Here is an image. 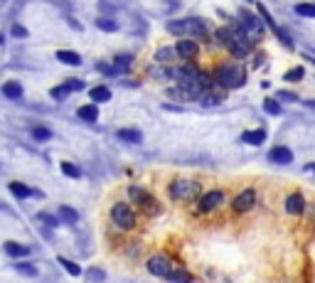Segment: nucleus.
I'll list each match as a JSON object with an SVG mask.
<instances>
[{
  "instance_id": "14",
  "label": "nucleus",
  "mask_w": 315,
  "mask_h": 283,
  "mask_svg": "<svg viewBox=\"0 0 315 283\" xmlns=\"http://www.w3.org/2000/svg\"><path fill=\"white\" fill-rule=\"evenodd\" d=\"M5 254H8V256H15V258H23V256L30 254V246L18 244V241H5Z\"/></svg>"
},
{
  "instance_id": "27",
  "label": "nucleus",
  "mask_w": 315,
  "mask_h": 283,
  "mask_svg": "<svg viewBox=\"0 0 315 283\" xmlns=\"http://www.w3.org/2000/svg\"><path fill=\"white\" fill-rule=\"evenodd\" d=\"M175 54H178L175 50H170V47H163V50H158V52H155V59H160V62H170Z\"/></svg>"
},
{
  "instance_id": "22",
  "label": "nucleus",
  "mask_w": 315,
  "mask_h": 283,
  "mask_svg": "<svg viewBox=\"0 0 315 283\" xmlns=\"http://www.w3.org/2000/svg\"><path fill=\"white\" fill-rule=\"evenodd\" d=\"M59 217H62V222H67V224H74V222L79 219V214H77L72 207H59Z\"/></svg>"
},
{
  "instance_id": "16",
  "label": "nucleus",
  "mask_w": 315,
  "mask_h": 283,
  "mask_svg": "<svg viewBox=\"0 0 315 283\" xmlns=\"http://www.w3.org/2000/svg\"><path fill=\"white\" fill-rule=\"evenodd\" d=\"M57 59L64 62V64H69V67H79L81 64V57L77 52H72V50H59L57 52Z\"/></svg>"
},
{
  "instance_id": "24",
  "label": "nucleus",
  "mask_w": 315,
  "mask_h": 283,
  "mask_svg": "<svg viewBox=\"0 0 315 283\" xmlns=\"http://www.w3.org/2000/svg\"><path fill=\"white\" fill-rule=\"evenodd\" d=\"M62 173H64L67 178H81V170H79L74 163H69V160L62 163Z\"/></svg>"
},
{
  "instance_id": "1",
  "label": "nucleus",
  "mask_w": 315,
  "mask_h": 283,
  "mask_svg": "<svg viewBox=\"0 0 315 283\" xmlns=\"http://www.w3.org/2000/svg\"><path fill=\"white\" fill-rule=\"evenodd\" d=\"M214 81H217L219 86H224V89H234V86L244 84V69L236 67V64H224V67L217 69Z\"/></svg>"
},
{
  "instance_id": "29",
  "label": "nucleus",
  "mask_w": 315,
  "mask_h": 283,
  "mask_svg": "<svg viewBox=\"0 0 315 283\" xmlns=\"http://www.w3.org/2000/svg\"><path fill=\"white\" fill-rule=\"evenodd\" d=\"M96 27L99 30H106V32H116V23L113 20H106V18H99L96 20Z\"/></svg>"
},
{
  "instance_id": "8",
  "label": "nucleus",
  "mask_w": 315,
  "mask_h": 283,
  "mask_svg": "<svg viewBox=\"0 0 315 283\" xmlns=\"http://www.w3.org/2000/svg\"><path fill=\"white\" fill-rule=\"evenodd\" d=\"M222 200H224V192H222V190H210V192L202 195V200H200V212H214V209L222 205Z\"/></svg>"
},
{
  "instance_id": "26",
  "label": "nucleus",
  "mask_w": 315,
  "mask_h": 283,
  "mask_svg": "<svg viewBox=\"0 0 315 283\" xmlns=\"http://www.w3.org/2000/svg\"><path fill=\"white\" fill-rule=\"evenodd\" d=\"M59 263L72 273V276H79L81 273V268H79V263H74V261H69V258H64V256H59Z\"/></svg>"
},
{
  "instance_id": "39",
  "label": "nucleus",
  "mask_w": 315,
  "mask_h": 283,
  "mask_svg": "<svg viewBox=\"0 0 315 283\" xmlns=\"http://www.w3.org/2000/svg\"><path fill=\"white\" fill-rule=\"evenodd\" d=\"M305 170H308V173H315V163H308V165H305Z\"/></svg>"
},
{
  "instance_id": "32",
  "label": "nucleus",
  "mask_w": 315,
  "mask_h": 283,
  "mask_svg": "<svg viewBox=\"0 0 315 283\" xmlns=\"http://www.w3.org/2000/svg\"><path fill=\"white\" fill-rule=\"evenodd\" d=\"M15 268H18L23 276H37V268H35L32 263H18Z\"/></svg>"
},
{
  "instance_id": "23",
  "label": "nucleus",
  "mask_w": 315,
  "mask_h": 283,
  "mask_svg": "<svg viewBox=\"0 0 315 283\" xmlns=\"http://www.w3.org/2000/svg\"><path fill=\"white\" fill-rule=\"evenodd\" d=\"M168 278H170V281H175V283H192V276H190L187 271H183V268L173 271V273H170Z\"/></svg>"
},
{
  "instance_id": "11",
  "label": "nucleus",
  "mask_w": 315,
  "mask_h": 283,
  "mask_svg": "<svg viewBox=\"0 0 315 283\" xmlns=\"http://www.w3.org/2000/svg\"><path fill=\"white\" fill-rule=\"evenodd\" d=\"M175 52H178L180 57H185V59H192V57L200 52V47H197V42H192V40H180V42L175 45Z\"/></svg>"
},
{
  "instance_id": "37",
  "label": "nucleus",
  "mask_w": 315,
  "mask_h": 283,
  "mask_svg": "<svg viewBox=\"0 0 315 283\" xmlns=\"http://www.w3.org/2000/svg\"><path fill=\"white\" fill-rule=\"evenodd\" d=\"M40 219H42V222H47L50 227H57V219H54V217H50V214H40Z\"/></svg>"
},
{
  "instance_id": "19",
  "label": "nucleus",
  "mask_w": 315,
  "mask_h": 283,
  "mask_svg": "<svg viewBox=\"0 0 315 283\" xmlns=\"http://www.w3.org/2000/svg\"><path fill=\"white\" fill-rule=\"evenodd\" d=\"M77 113H79V118H81V121H86V123H94V121L99 118V108H96V106H91V103H89V106H81Z\"/></svg>"
},
{
  "instance_id": "12",
  "label": "nucleus",
  "mask_w": 315,
  "mask_h": 283,
  "mask_svg": "<svg viewBox=\"0 0 315 283\" xmlns=\"http://www.w3.org/2000/svg\"><path fill=\"white\" fill-rule=\"evenodd\" d=\"M303 209H305V200H303V195H300V192L288 195V200H286V212H288V214H300Z\"/></svg>"
},
{
  "instance_id": "10",
  "label": "nucleus",
  "mask_w": 315,
  "mask_h": 283,
  "mask_svg": "<svg viewBox=\"0 0 315 283\" xmlns=\"http://www.w3.org/2000/svg\"><path fill=\"white\" fill-rule=\"evenodd\" d=\"M268 160L276 163V165H288V163H293V153H290L288 148H283V146H276V148L268 153Z\"/></svg>"
},
{
  "instance_id": "21",
  "label": "nucleus",
  "mask_w": 315,
  "mask_h": 283,
  "mask_svg": "<svg viewBox=\"0 0 315 283\" xmlns=\"http://www.w3.org/2000/svg\"><path fill=\"white\" fill-rule=\"evenodd\" d=\"M131 62H133V57H128V54H121V57H116V62H113V72H116V74H123V72H128Z\"/></svg>"
},
{
  "instance_id": "3",
  "label": "nucleus",
  "mask_w": 315,
  "mask_h": 283,
  "mask_svg": "<svg viewBox=\"0 0 315 283\" xmlns=\"http://www.w3.org/2000/svg\"><path fill=\"white\" fill-rule=\"evenodd\" d=\"M197 190H200V185H197L195 180L178 178V180H173V182H170V195H173V200H178V202L195 200V197H197Z\"/></svg>"
},
{
  "instance_id": "35",
  "label": "nucleus",
  "mask_w": 315,
  "mask_h": 283,
  "mask_svg": "<svg viewBox=\"0 0 315 283\" xmlns=\"http://www.w3.org/2000/svg\"><path fill=\"white\" fill-rule=\"evenodd\" d=\"M13 35H15V37H27V30H25L23 25H15V27H13Z\"/></svg>"
},
{
  "instance_id": "13",
  "label": "nucleus",
  "mask_w": 315,
  "mask_h": 283,
  "mask_svg": "<svg viewBox=\"0 0 315 283\" xmlns=\"http://www.w3.org/2000/svg\"><path fill=\"white\" fill-rule=\"evenodd\" d=\"M10 192H13L15 197H20V200H27V197H42V192L30 190V187L23 185V182H10Z\"/></svg>"
},
{
  "instance_id": "15",
  "label": "nucleus",
  "mask_w": 315,
  "mask_h": 283,
  "mask_svg": "<svg viewBox=\"0 0 315 283\" xmlns=\"http://www.w3.org/2000/svg\"><path fill=\"white\" fill-rule=\"evenodd\" d=\"M241 140H244V143H249V146H261L263 140H266V130H261V128L246 130V133L241 135Z\"/></svg>"
},
{
  "instance_id": "34",
  "label": "nucleus",
  "mask_w": 315,
  "mask_h": 283,
  "mask_svg": "<svg viewBox=\"0 0 315 283\" xmlns=\"http://www.w3.org/2000/svg\"><path fill=\"white\" fill-rule=\"evenodd\" d=\"M67 86H69V91H81V89H84V81H81V79H69Z\"/></svg>"
},
{
  "instance_id": "20",
  "label": "nucleus",
  "mask_w": 315,
  "mask_h": 283,
  "mask_svg": "<svg viewBox=\"0 0 315 283\" xmlns=\"http://www.w3.org/2000/svg\"><path fill=\"white\" fill-rule=\"evenodd\" d=\"M89 94H91V99H94L96 103H104V101H108V99H111V91H108V86H94Z\"/></svg>"
},
{
  "instance_id": "5",
  "label": "nucleus",
  "mask_w": 315,
  "mask_h": 283,
  "mask_svg": "<svg viewBox=\"0 0 315 283\" xmlns=\"http://www.w3.org/2000/svg\"><path fill=\"white\" fill-rule=\"evenodd\" d=\"M148 271H150L153 276H163V278H168V276L173 273V263H170L168 256L155 254V256L148 258Z\"/></svg>"
},
{
  "instance_id": "25",
  "label": "nucleus",
  "mask_w": 315,
  "mask_h": 283,
  "mask_svg": "<svg viewBox=\"0 0 315 283\" xmlns=\"http://www.w3.org/2000/svg\"><path fill=\"white\" fill-rule=\"evenodd\" d=\"M295 13L303 15V18H315V5H310V3H298V5H295Z\"/></svg>"
},
{
  "instance_id": "9",
  "label": "nucleus",
  "mask_w": 315,
  "mask_h": 283,
  "mask_svg": "<svg viewBox=\"0 0 315 283\" xmlns=\"http://www.w3.org/2000/svg\"><path fill=\"white\" fill-rule=\"evenodd\" d=\"M128 195H131V200H133L138 207H143V209H153V207L158 205V202L153 200V195H148L143 187H131Z\"/></svg>"
},
{
  "instance_id": "38",
  "label": "nucleus",
  "mask_w": 315,
  "mask_h": 283,
  "mask_svg": "<svg viewBox=\"0 0 315 283\" xmlns=\"http://www.w3.org/2000/svg\"><path fill=\"white\" fill-rule=\"evenodd\" d=\"M276 32H278V37H281V42H283V45H290V37L286 35V30H276Z\"/></svg>"
},
{
  "instance_id": "17",
  "label": "nucleus",
  "mask_w": 315,
  "mask_h": 283,
  "mask_svg": "<svg viewBox=\"0 0 315 283\" xmlns=\"http://www.w3.org/2000/svg\"><path fill=\"white\" fill-rule=\"evenodd\" d=\"M3 94L8 99H20L23 96V84L20 81H5L3 84Z\"/></svg>"
},
{
  "instance_id": "36",
  "label": "nucleus",
  "mask_w": 315,
  "mask_h": 283,
  "mask_svg": "<svg viewBox=\"0 0 315 283\" xmlns=\"http://www.w3.org/2000/svg\"><path fill=\"white\" fill-rule=\"evenodd\" d=\"M276 96H278L281 101H295V94H288V91H278Z\"/></svg>"
},
{
  "instance_id": "4",
  "label": "nucleus",
  "mask_w": 315,
  "mask_h": 283,
  "mask_svg": "<svg viewBox=\"0 0 315 283\" xmlns=\"http://www.w3.org/2000/svg\"><path fill=\"white\" fill-rule=\"evenodd\" d=\"M111 219H113V224L118 229H126V232L135 227V212L128 205H123V202H118V205L111 207Z\"/></svg>"
},
{
  "instance_id": "33",
  "label": "nucleus",
  "mask_w": 315,
  "mask_h": 283,
  "mask_svg": "<svg viewBox=\"0 0 315 283\" xmlns=\"http://www.w3.org/2000/svg\"><path fill=\"white\" fill-rule=\"evenodd\" d=\"M286 79H288V81H298V79H303V69H300V67H298V69H290V72L286 74Z\"/></svg>"
},
{
  "instance_id": "6",
  "label": "nucleus",
  "mask_w": 315,
  "mask_h": 283,
  "mask_svg": "<svg viewBox=\"0 0 315 283\" xmlns=\"http://www.w3.org/2000/svg\"><path fill=\"white\" fill-rule=\"evenodd\" d=\"M239 20H241V27L246 30L249 42H254L259 37V32H261V20L256 15H251L249 10H239Z\"/></svg>"
},
{
  "instance_id": "31",
  "label": "nucleus",
  "mask_w": 315,
  "mask_h": 283,
  "mask_svg": "<svg viewBox=\"0 0 315 283\" xmlns=\"http://www.w3.org/2000/svg\"><path fill=\"white\" fill-rule=\"evenodd\" d=\"M263 108H266L268 113H273V116L281 113V103H278L276 99H266V101H263Z\"/></svg>"
},
{
  "instance_id": "30",
  "label": "nucleus",
  "mask_w": 315,
  "mask_h": 283,
  "mask_svg": "<svg viewBox=\"0 0 315 283\" xmlns=\"http://www.w3.org/2000/svg\"><path fill=\"white\" fill-rule=\"evenodd\" d=\"M67 96H69V86H67V84H62V86H54V89H52V99L62 101V99H67Z\"/></svg>"
},
{
  "instance_id": "2",
  "label": "nucleus",
  "mask_w": 315,
  "mask_h": 283,
  "mask_svg": "<svg viewBox=\"0 0 315 283\" xmlns=\"http://www.w3.org/2000/svg\"><path fill=\"white\" fill-rule=\"evenodd\" d=\"M168 32L170 35H205L207 27H205L202 20L187 18V20H173V23H168Z\"/></svg>"
},
{
  "instance_id": "28",
  "label": "nucleus",
  "mask_w": 315,
  "mask_h": 283,
  "mask_svg": "<svg viewBox=\"0 0 315 283\" xmlns=\"http://www.w3.org/2000/svg\"><path fill=\"white\" fill-rule=\"evenodd\" d=\"M32 138L42 143V140H50V138H52V130H50V128H35V130H32Z\"/></svg>"
},
{
  "instance_id": "7",
  "label": "nucleus",
  "mask_w": 315,
  "mask_h": 283,
  "mask_svg": "<svg viewBox=\"0 0 315 283\" xmlns=\"http://www.w3.org/2000/svg\"><path fill=\"white\" fill-rule=\"evenodd\" d=\"M254 202H256V190H254V187H246V190H241V192L234 197L232 207H234V212H249V209L254 207Z\"/></svg>"
},
{
  "instance_id": "18",
  "label": "nucleus",
  "mask_w": 315,
  "mask_h": 283,
  "mask_svg": "<svg viewBox=\"0 0 315 283\" xmlns=\"http://www.w3.org/2000/svg\"><path fill=\"white\" fill-rule=\"evenodd\" d=\"M118 138L123 140V143H140V130H135V128H123V130H118Z\"/></svg>"
}]
</instances>
